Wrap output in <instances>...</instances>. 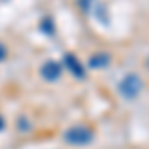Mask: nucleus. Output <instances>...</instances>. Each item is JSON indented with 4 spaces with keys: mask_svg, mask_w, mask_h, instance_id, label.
<instances>
[{
    "mask_svg": "<svg viewBox=\"0 0 149 149\" xmlns=\"http://www.w3.org/2000/svg\"><path fill=\"white\" fill-rule=\"evenodd\" d=\"M64 141L74 147H84L93 141V131L88 125H72L64 131Z\"/></svg>",
    "mask_w": 149,
    "mask_h": 149,
    "instance_id": "f257e3e1",
    "label": "nucleus"
},
{
    "mask_svg": "<svg viewBox=\"0 0 149 149\" xmlns=\"http://www.w3.org/2000/svg\"><path fill=\"white\" fill-rule=\"evenodd\" d=\"M141 90H143V81H141V78H139L137 74H127L123 80L117 84V92H119V95L123 97V100H135L139 93H141Z\"/></svg>",
    "mask_w": 149,
    "mask_h": 149,
    "instance_id": "f03ea898",
    "label": "nucleus"
},
{
    "mask_svg": "<svg viewBox=\"0 0 149 149\" xmlns=\"http://www.w3.org/2000/svg\"><path fill=\"white\" fill-rule=\"evenodd\" d=\"M40 76L46 81H58L60 76H62V66L58 62H54V60H48V62L42 64V68H40Z\"/></svg>",
    "mask_w": 149,
    "mask_h": 149,
    "instance_id": "7ed1b4c3",
    "label": "nucleus"
},
{
    "mask_svg": "<svg viewBox=\"0 0 149 149\" xmlns=\"http://www.w3.org/2000/svg\"><path fill=\"white\" fill-rule=\"evenodd\" d=\"M64 64H66L68 72L74 78H78V80H84V78H86V70H84L81 62L74 56V54H66V56H64Z\"/></svg>",
    "mask_w": 149,
    "mask_h": 149,
    "instance_id": "20e7f679",
    "label": "nucleus"
},
{
    "mask_svg": "<svg viewBox=\"0 0 149 149\" xmlns=\"http://www.w3.org/2000/svg\"><path fill=\"white\" fill-rule=\"evenodd\" d=\"M111 64V56L107 52H100V54H93L90 60H88V66L93 70H103Z\"/></svg>",
    "mask_w": 149,
    "mask_h": 149,
    "instance_id": "39448f33",
    "label": "nucleus"
},
{
    "mask_svg": "<svg viewBox=\"0 0 149 149\" xmlns=\"http://www.w3.org/2000/svg\"><path fill=\"white\" fill-rule=\"evenodd\" d=\"M40 28H42V32L48 36H52L54 32H56V28H54V20L52 18H44L42 22H40Z\"/></svg>",
    "mask_w": 149,
    "mask_h": 149,
    "instance_id": "423d86ee",
    "label": "nucleus"
},
{
    "mask_svg": "<svg viewBox=\"0 0 149 149\" xmlns=\"http://www.w3.org/2000/svg\"><path fill=\"white\" fill-rule=\"evenodd\" d=\"M6 56H8V50H6V46L0 42V62H4V60H6Z\"/></svg>",
    "mask_w": 149,
    "mask_h": 149,
    "instance_id": "0eeeda50",
    "label": "nucleus"
},
{
    "mask_svg": "<svg viewBox=\"0 0 149 149\" xmlns=\"http://www.w3.org/2000/svg\"><path fill=\"white\" fill-rule=\"evenodd\" d=\"M22 127V131H28L30 129V125H28V121L26 119H18V129Z\"/></svg>",
    "mask_w": 149,
    "mask_h": 149,
    "instance_id": "6e6552de",
    "label": "nucleus"
},
{
    "mask_svg": "<svg viewBox=\"0 0 149 149\" xmlns=\"http://www.w3.org/2000/svg\"><path fill=\"white\" fill-rule=\"evenodd\" d=\"M90 2H92V0H80L81 10H90Z\"/></svg>",
    "mask_w": 149,
    "mask_h": 149,
    "instance_id": "1a4fd4ad",
    "label": "nucleus"
},
{
    "mask_svg": "<svg viewBox=\"0 0 149 149\" xmlns=\"http://www.w3.org/2000/svg\"><path fill=\"white\" fill-rule=\"evenodd\" d=\"M2 127H4V119L0 117V129H2Z\"/></svg>",
    "mask_w": 149,
    "mask_h": 149,
    "instance_id": "9d476101",
    "label": "nucleus"
},
{
    "mask_svg": "<svg viewBox=\"0 0 149 149\" xmlns=\"http://www.w3.org/2000/svg\"><path fill=\"white\" fill-rule=\"evenodd\" d=\"M145 66H147V70H149V58H147V62H145Z\"/></svg>",
    "mask_w": 149,
    "mask_h": 149,
    "instance_id": "9b49d317",
    "label": "nucleus"
}]
</instances>
